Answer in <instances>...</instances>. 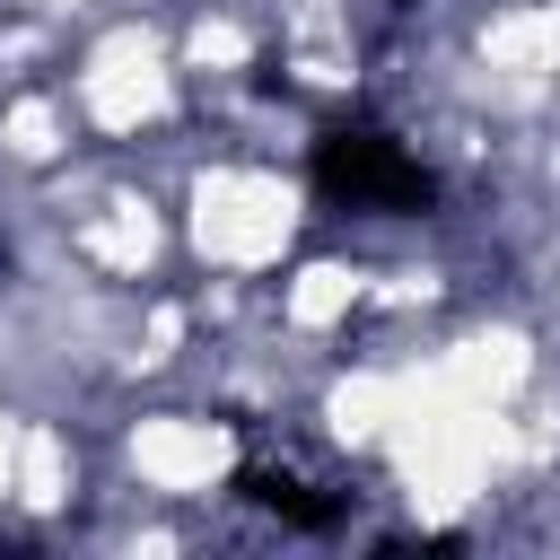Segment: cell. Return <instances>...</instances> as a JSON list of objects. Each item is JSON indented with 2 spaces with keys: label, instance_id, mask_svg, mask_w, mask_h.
Here are the masks:
<instances>
[{
  "label": "cell",
  "instance_id": "obj_1",
  "mask_svg": "<svg viewBox=\"0 0 560 560\" xmlns=\"http://www.w3.org/2000/svg\"><path fill=\"white\" fill-rule=\"evenodd\" d=\"M175 219H184V262L228 271V280H271V271L306 245V228H315V192H306L280 158L210 149V158L184 175Z\"/></svg>",
  "mask_w": 560,
  "mask_h": 560
},
{
  "label": "cell",
  "instance_id": "obj_2",
  "mask_svg": "<svg viewBox=\"0 0 560 560\" xmlns=\"http://www.w3.org/2000/svg\"><path fill=\"white\" fill-rule=\"evenodd\" d=\"M245 420H228L219 402H192V394H166V402H140L122 411L114 429V472L166 508H201V499H228L236 472H245Z\"/></svg>",
  "mask_w": 560,
  "mask_h": 560
},
{
  "label": "cell",
  "instance_id": "obj_3",
  "mask_svg": "<svg viewBox=\"0 0 560 560\" xmlns=\"http://www.w3.org/2000/svg\"><path fill=\"white\" fill-rule=\"evenodd\" d=\"M368 254L359 245H315V254H289L280 280H271V324L289 332H315V341H350V324L368 315Z\"/></svg>",
  "mask_w": 560,
  "mask_h": 560
}]
</instances>
